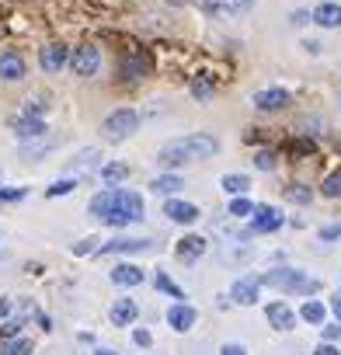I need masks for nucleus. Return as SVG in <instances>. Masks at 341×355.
Listing matches in <instances>:
<instances>
[{"label":"nucleus","mask_w":341,"mask_h":355,"mask_svg":"<svg viewBox=\"0 0 341 355\" xmlns=\"http://www.w3.org/2000/svg\"><path fill=\"white\" fill-rule=\"evenodd\" d=\"M91 216L98 223H108V227H129V223H139L143 220V196L129 192V189H105L91 199Z\"/></svg>","instance_id":"nucleus-1"},{"label":"nucleus","mask_w":341,"mask_h":355,"mask_svg":"<svg viewBox=\"0 0 341 355\" xmlns=\"http://www.w3.org/2000/svg\"><path fill=\"white\" fill-rule=\"evenodd\" d=\"M220 153V139L209 136V132H189V136H178L160 146L157 153V164L160 167H185V164H195V160H209Z\"/></svg>","instance_id":"nucleus-2"},{"label":"nucleus","mask_w":341,"mask_h":355,"mask_svg":"<svg viewBox=\"0 0 341 355\" xmlns=\"http://www.w3.org/2000/svg\"><path fill=\"white\" fill-rule=\"evenodd\" d=\"M258 282L272 286V289H282V293H292V296H313L320 289V279H313V275H306L299 268H272Z\"/></svg>","instance_id":"nucleus-3"},{"label":"nucleus","mask_w":341,"mask_h":355,"mask_svg":"<svg viewBox=\"0 0 341 355\" xmlns=\"http://www.w3.org/2000/svg\"><path fill=\"white\" fill-rule=\"evenodd\" d=\"M136 129H139V115H136L132 108H115V112L101 122V136H105V143H125Z\"/></svg>","instance_id":"nucleus-4"},{"label":"nucleus","mask_w":341,"mask_h":355,"mask_svg":"<svg viewBox=\"0 0 341 355\" xmlns=\"http://www.w3.org/2000/svg\"><path fill=\"white\" fill-rule=\"evenodd\" d=\"M67 67L77 73V77H94L101 70V49L98 46H77L67 60Z\"/></svg>","instance_id":"nucleus-5"},{"label":"nucleus","mask_w":341,"mask_h":355,"mask_svg":"<svg viewBox=\"0 0 341 355\" xmlns=\"http://www.w3.org/2000/svg\"><path fill=\"white\" fill-rule=\"evenodd\" d=\"M282 227V213L275 206H254L251 209V227L247 234H275Z\"/></svg>","instance_id":"nucleus-6"},{"label":"nucleus","mask_w":341,"mask_h":355,"mask_svg":"<svg viewBox=\"0 0 341 355\" xmlns=\"http://www.w3.org/2000/svg\"><path fill=\"white\" fill-rule=\"evenodd\" d=\"M67 60H70V49H67L63 42H49V46L39 53V67H42L46 73H60V70L67 67Z\"/></svg>","instance_id":"nucleus-7"},{"label":"nucleus","mask_w":341,"mask_h":355,"mask_svg":"<svg viewBox=\"0 0 341 355\" xmlns=\"http://www.w3.org/2000/svg\"><path fill=\"white\" fill-rule=\"evenodd\" d=\"M164 216H167V220H175V223H182V227H189V223H195V220H199V206L182 202V199L170 196V199L164 202Z\"/></svg>","instance_id":"nucleus-8"},{"label":"nucleus","mask_w":341,"mask_h":355,"mask_svg":"<svg viewBox=\"0 0 341 355\" xmlns=\"http://www.w3.org/2000/svg\"><path fill=\"white\" fill-rule=\"evenodd\" d=\"M195 320H199V313H195V306H189V303H175V306L167 310V324H170V331H178V334L192 331Z\"/></svg>","instance_id":"nucleus-9"},{"label":"nucleus","mask_w":341,"mask_h":355,"mask_svg":"<svg viewBox=\"0 0 341 355\" xmlns=\"http://www.w3.org/2000/svg\"><path fill=\"white\" fill-rule=\"evenodd\" d=\"M254 108H261V112H279V108H286L289 105V91H282V87H265V91H254Z\"/></svg>","instance_id":"nucleus-10"},{"label":"nucleus","mask_w":341,"mask_h":355,"mask_svg":"<svg viewBox=\"0 0 341 355\" xmlns=\"http://www.w3.org/2000/svg\"><path fill=\"white\" fill-rule=\"evenodd\" d=\"M150 241L146 237H119V241H108L98 248V254H136V251H146Z\"/></svg>","instance_id":"nucleus-11"},{"label":"nucleus","mask_w":341,"mask_h":355,"mask_svg":"<svg viewBox=\"0 0 341 355\" xmlns=\"http://www.w3.org/2000/svg\"><path fill=\"white\" fill-rule=\"evenodd\" d=\"M206 251H209V241H206V237H199V234L182 237V241H178V248H175V254H178L182 261H199Z\"/></svg>","instance_id":"nucleus-12"},{"label":"nucleus","mask_w":341,"mask_h":355,"mask_svg":"<svg viewBox=\"0 0 341 355\" xmlns=\"http://www.w3.org/2000/svg\"><path fill=\"white\" fill-rule=\"evenodd\" d=\"M108 317H112V324H115V327H129V324H136V317H139V306H136V300L122 296V300H115V303H112Z\"/></svg>","instance_id":"nucleus-13"},{"label":"nucleus","mask_w":341,"mask_h":355,"mask_svg":"<svg viewBox=\"0 0 341 355\" xmlns=\"http://www.w3.org/2000/svg\"><path fill=\"white\" fill-rule=\"evenodd\" d=\"M258 293H261V282H258V279H241V282H234L230 300H234L237 306H254V303H258Z\"/></svg>","instance_id":"nucleus-14"},{"label":"nucleus","mask_w":341,"mask_h":355,"mask_svg":"<svg viewBox=\"0 0 341 355\" xmlns=\"http://www.w3.org/2000/svg\"><path fill=\"white\" fill-rule=\"evenodd\" d=\"M265 317H268V324H272L275 331H292V327H296V313H292L286 303H268V306H265Z\"/></svg>","instance_id":"nucleus-15"},{"label":"nucleus","mask_w":341,"mask_h":355,"mask_svg":"<svg viewBox=\"0 0 341 355\" xmlns=\"http://www.w3.org/2000/svg\"><path fill=\"white\" fill-rule=\"evenodd\" d=\"M11 125H15V132H18L21 139H42V136H46V122L35 119V115H25V112H21Z\"/></svg>","instance_id":"nucleus-16"},{"label":"nucleus","mask_w":341,"mask_h":355,"mask_svg":"<svg viewBox=\"0 0 341 355\" xmlns=\"http://www.w3.org/2000/svg\"><path fill=\"white\" fill-rule=\"evenodd\" d=\"M25 77V60L18 53H0V80H21Z\"/></svg>","instance_id":"nucleus-17"},{"label":"nucleus","mask_w":341,"mask_h":355,"mask_svg":"<svg viewBox=\"0 0 341 355\" xmlns=\"http://www.w3.org/2000/svg\"><path fill=\"white\" fill-rule=\"evenodd\" d=\"M112 282L132 289V286L143 282V268H139V265H129V261H125V265H115V268H112Z\"/></svg>","instance_id":"nucleus-18"},{"label":"nucleus","mask_w":341,"mask_h":355,"mask_svg":"<svg viewBox=\"0 0 341 355\" xmlns=\"http://www.w3.org/2000/svg\"><path fill=\"white\" fill-rule=\"evenodd\" d=\"M185 189V182H182V178L178 174H160V178H153V182H150V192H157V196H178Z\"/></svg>","instance_id":"nucleus-19"},{"label":"nucleus","mask_w":341,"mask_h":355,"mask_svg":"<svg viewBox=\"0 0 341 355\" xmlns=\"http://www.w3.org/2000/svg\"><path fill=\"white\" fill-rule=\"evenodd\" d=\"M313 21L320 28H341V4H320V8H313Z\"/></svg>","instance_id":"nucleus-20"},{"label":"nucleus","mask_w":341,"mask_h":355,"mask_svg":"<svg viewBox=\"0 0 341 355\" xmlns=\"http://www.w3.org/2000/svg\"><path fill=\"white\" fill-rule=\"evenodd\" d=\"M220 185H223L227 196H244V192L251 189V178H247V174H223Z\"/></svg>","instance_id":"nucleus-21"},{"label":"nucleus","mask_w":341,"mask_h":355,"mask_svg":"<svg viewBox=\"0 0 341 355\" xmlns=\"http://www.w3.org/2000/svg\"><path fill=\"white\" fill-rule=\"evenodd\" d=\"M101 160V150H80L73 160H70V171H94Z\"/></svg>","instance_id":"nucleus-22"},{"label":"nucleus","mask_w":341,"mask_h":355,"mask_svg":"<svg viewBox=\"0 0 341 355\" xmlns=\"http://www.w3.org/2000/svg\"><path fill=\"white\" fill-rule=\"evenodd\" d=\"M324 313H327V310H324V303H320V300H306V303L299 306V317H303L306 324H313V327H317V324H324Z\"/></svg>","instance_id":"nucleus-23"},{"label":"nucleus","mask_w":341,"mask_h":355,"mask_svg":"<svg viewBox=\"0 0 341 355\" xmlns=\"http://www.w3.org/2000/svg\"><path fill=\"white\" fill-rule=\"evenodd\" d=\"M32 352V341L28 338H4V341H0V355H28Z\"/></svg>","instance_id":"nucleus-24"},{"label":"nucleus","mask_w":341,"mask_h":355,"mask_svg":"<svg viewBox=\"0 0 341 355\" xmlns=\"http://www.w3.org/2000/svg\"><path fill=\"white\" fill-rule=\"evenodd\" d=\"M101 178H105L108 185H119V182H125V178H129V167L125 164H105L101 167Z\"/></svg>","instance_id":"nucleus-25"},{"label":"nucleus","mask_w":341,"mask_h":355,"mask_svg":"<svg viewBox=\"0 0 341 355\" xmlns=\"http://www.w3.org/2000/svg\"><path fill=\"white\" fill-rule=\"evenodd\" d=\"M153 282H157V289H160V293H167L170 300H185V289H182L178 282H170L164 272H157V279H153Z\"/></svg>","instance_id":"nucleus-26"},{"label":"nucleus","mask_w":341,"mask_h":355,"mask_svg":"<svg viewBox=\"0 0 341 355\" xmlns=\"http://www.w3.org/2000/svg\"><path fill=\"white\" fill-rule=\"evenodd\" d=\"M282 196H286L289 202H296V206H306V202L313 199V192H310L306 185H289V189H282Z\"/></svg>","instance_id":"nucleus-27"},{"label":"nucleus","mask_w":341,"mask_h":355,"mask_svg":"<svg viewBox=\"0 0 341 355\" xmlns=\"http://www.w3.org/2000/svg\"><path fill=\"white\" fill-rule=\"evenodd\" d=\"M320 192H324L327 199H341V171H334V174H327V178H324Z\"/></svg>","instance_id":"nucleus-28"},{"label":"nucleus","mask_w":341,"mask_h":355,"mask_svg":"<svg viewBox=\"0 0 341 355\" xmlns=\"http://www.w3.org/2000/svg\"><path fill=\"white\" fill-rule=\"evenodd\" d=\"M73 189H77L73 178H63V182H53V185L46 189V196H49V199H60V196H70Z\"/></svg>","instance_id":"nucleus-29"},{"label":"nucleus","mask_w":341,"mask_h":355,"mask_svg":"<svg viewBox=\"0 0 341 355\" xmlns=\"http://www.w3.org/2000/svg\"><path fill=\"white\" fill-rule=\"evenodd\" d=\"M220 8H223L227 15H247V11L254 8V0H220Z\"/></svg>","instance_id":"nucleus-30"},{"label":"nucleus","mask_w":341,"mask_h":355,"mask_svg":"<svg viewBox=\"0 0 341 355\" xmlns=\"http://www.w3.org/2000/svg\"><path fill=\"white\" fill-rule=\"evenodd\" d=\"M251 209H254V202L251 199H244V196H234V202H230V216H251Z\"/></svg>","instance_id":"nucleus-31"},{"label":"nucleus","mask_w":341,"mask_h":355,"mask_svg":"<svg viewBox=\"0 0 341 355\" xmlns=\"http://www.w3.org/2000/svg\"><path fill=\"white\" fill-rule=\"evenodd\" d=\"M254 167H258V171H272V167H275V153H272V150H258V153H254Z\"/></svg>","instance_id":"nucleus-32"},{"label":"nucleus","mask_w":341,"mask_h":355,"mask_svg":"<svg viewBox=\"0 0 341 355\" xmlns=\"http://www.w3.org/2000/svg\"><path fill=\"white\" fill-rule=\"evenodd\" d=\"M56 143H60V139H42V143H35V146H25L21 153H25V157H39V153H49Z\"/></svg>","instance_id":"nucleus-33"},{"label":"nucleus","mask_w":341,"mask_h":355,"mask_svg":"<svg viewBox=\"0 0 341 355\" xmlns=\"http://www.w3.org/2000/svg\"><path fill=\"white\" fill-rule=\"evenodd\" d=\"M143 70H146V60H143V56H136V60H129V63H125V77H129V80H136Z\"/></svg>","instance_id":"nucleus-34"},{"label":"nucleus","mask_w":341,"mask_h":355,"mask_svg":"<svg viewBox=\"0 0 341 355\" xmlns=\"http://www.w3.org/2000/svg\"><path fill=\"white\" fill-rule=\"evenodd\" d=\"M244 258H251V248H227L223 251V261H244Z\"/></svg>","instance_id":"nucleus-35"},{"label":"nucleus","mask_w":341,"mask_h":355,"mask_svg":"<svg viewBox=\"0 0 341 355\" xmlns=\"http://www.w3.org/2000/svg\"><path fill=\"white\" fill-rule=\"evenodd\" d=\"M132 341H136L139 348H150V345H153V334H150L146 327H136V331H132Z\"/></svg>","instance_id":"nucleus-36"},{"label":"nucleus","mask_w":341,"mask_h":355,"mask_svg":"<svg viewBox=\"0 0 341 355\" xmlns=\"http://www.w3.org/2000/svg\"><path fill=\"white\" fill-rule=\"evenodd\" d=\"M338 237H341V223H327L320 230V241H338Z\"/></svg>","instance_id":"nucleus-37"},{"label":"nucleus","mask_w":341,"mask_h":355,"mask_svg":"<svg viewBox=\"0 0 341 355\" xmlns=\"http://www.w3.org/2000/svg\"><path fill=\"white\" fill-rule=\"evenodd\" d=\"M15 199H25V189H0V202H15Z\"/></svg>","instance_id":"nucleus-38"},{"label":"nucleus","mask_w":341,"mask_h":355,"mask_svg":"<svg viewBox=\"0 0 341 355\" xmlns=\"http://www.w3.org/2000/svg\"><path fill=\"white\" fill-rule=\"evenodd\" d=\"M94 244H98V241H94V237H87V241H80V244H73V254H91V251H98Z\"/></svg>","instance_id":"nucleus-39"},{"label":"nucleus","mask_w":341,"mask_h":355,"mask_svg":"<svg viewBox=\"0 0 341 355\" xmlns=\"http://www.w3.org/2000/svg\"><path fill=\"white\" fill-rule=\"evenodd\" d=\"M192 94L206 101V98H213V87H209V84H199V80H195V84H192Z\"/></svg>","instance_id":"nucleus-40"},{"label":"nucleus","mask_w":341,"mask_h":355,"mask_svg":"<svg viewBox=\"0 0 341 355\" xmlns=\"http://www.w3.org/2000/svg\"><path fill=\"white\" fill-rule=\"evenodd\" d=\"M331 313H334V320L341 324V293H334V296H331Z\"/></svg>","instance_id":"nucleus-41"},{"label":"nucleus","mask_w":341,"mask_h":355,"mask_svg":"<svg viewBox=\"0 0 341 355\" xmlns=\"http://www.w3.org/2000/svg\"><path fill=\"white\" fill-rule=\"evenodd\" d=\"M334 338H341V324H331V327H324V341H334Z\"/></svg>","instance_id":"nucleus-42"},{"label":"nucleus","mask_w":341,"mask_h":355,"mask_svg":"<svg viewBox=\"0 0 341 355\" xmlns=\"http://www.w3.org/2000/svg\"><path fill=\"white\" fill-rule=\"evenodd\" d=\"M220 355H247V352H244V345H223Z\"/></svg>","instance_id":"nucleus-43"},{"label":"nucleus","mask_w":341,"mask_h":355,"mask_svg":"<svg viewBox=\"0 0 341 355\" xmlns=\"http://www.w3.org/2000/svg\"><path fill=\"white\" fill-rule=\"evenodd\" d=\"M313 355H338V348H334L331 341H324V345H320V348H317Z\"/></svg>","instance_id":"nucleus-44"},{"label":"nucleus","mask_w":341,"mask_h":355,"mask_svg":"<svg viewBox=\"0 0 341 355\" xmlns=\"http://www.w3.org/2000/svg\"><path fill=\"white\" fill-rule=\"evenodd\" d=\"M8 313H11V300H8V296H4V300H0V320H4V317H8Z\"/></svg>","instance_id":"nucleus-45"},{"label":"nucleus","mask_w":341,"mask_h":355,"mask_svg":"<svg viewBox=\"0 0 341 355\" xmlns=\"http://www.w3.org/2000/svg\"><path fill=\"white\" fill-rule=\"evenodd\" d=\"M94 355H115V352H112V348H98Z\"/></svg>","instance_id":"nucleus-46"}]
</instances>
